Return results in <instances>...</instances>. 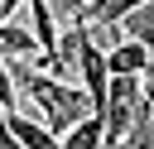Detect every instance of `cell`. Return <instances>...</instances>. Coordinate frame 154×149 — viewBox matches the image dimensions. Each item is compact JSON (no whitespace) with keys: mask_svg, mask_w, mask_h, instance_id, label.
<instances>
[{"mask_svg":"<svg viewBox=\"0 0 154 149\" xmlns=\"http://www.w3.org/2000/svg\"><path fill=\"white\" fill-rule=\"evenodd\" d=\"M10 62V58H5ZM10 72H14V87L38 106V115H43V125L63 139L77 120H87V115H96L91 111V96L82 91V82H67V77H53V72H43L38 62H24V58H14L10 62Z\"/></svg>","mask_w":154,"mask_h":149,"instance_id":"6da1fadb","label":"cell"},{"mask_svg":"<svg viewBox=\"0 0 154 149\" xmlns=\"http://www.w3.org/2000/svg\"><path fill=\"white\" fill-rule=\"evenodd\" d=\"M106 62H111V77H144V72L154 67V48H144V43H135V38H120V43L106 53Z\"/></svg>","mask_w":154,"mask_h":149,"instance_id":"7a4b0ae2","label":"cell"},{"mask_svg":"<svg viewBox=\"0 0 154 149\" xmlns=\"http://www.w3.org/2000/svg\"><path fill=\"white\" fill-rule=\"evenodd\" d=\"M0 58H24V62H38L43 72H48V53H43V43L29 34V29H14V24H0Z\"/></svg>","mask_w":154,"mask_h":149,"instance_id":"3957f363","label":"cell"},{"mask_svg":"<svg viewBox=\"0 0 154 149\" xmlns=\"http://www.w3.org/2000/svg\"><path fill=\"white\" fill-rule=\"evenodd\" d=\"M63 149H106V120H101V115L77 120V125L63 135Z\"/></svg>","mask_w":154,"mask_h":149,"instance_id":"277c9868","label":"cell"},{"mask_svg":"<svg viewBox=\"0 0 154 149\" xmlns=\"http://www.w3.org/2000/svg\"><path fill=\"white\" fill-rule=\"evenodd\" d=\"M120 34L135 38V43H144V48H154V0H144L140 10H130L120 19Z\"/></svg>","mask_w":154,"mask_h":149,"instance_id":"5b68a950","label":"cell"},{"mask_svg":"<svg viewBox=\"0 0 154 149\" xmlns=\"http://www.w3.org/2000/svg\"><path fill=\"white\" fill-rule=\"evenodd\" d=\"M0 101H5V111H19V87H14V72L5 58H0Z\"/></svg>","mask_w":154,"mask_h":149,"instance_id":"8992f818","label":"cell"},{"mask_svg":"<svg viewBox=\"0 0 154 149\" xmlns=\"http://www.w3.org/2000/svg\"><path fill=\"white\" fill-rule=\"evenodd\" d=\"M140 82H144V101H149V106H154V67H149V72H144V77H140Z\"/></svg>","mask_w":154,"mask_h":149,"instance_id":"52a82bcc","label":"cell"}]
</instances>
